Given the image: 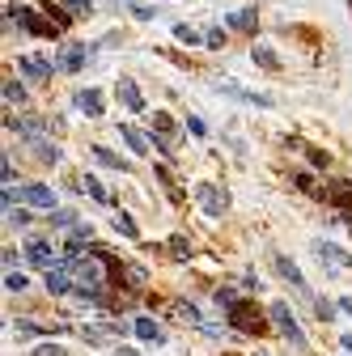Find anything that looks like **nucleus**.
<instances>
[{
	"label": "nucleus",
	"instance_id": "nucleus-1",
	"mask_svg": "<svg viewBox=\"0 0 352 356\" xmlns=\"http://www.w3.org/2000/svg\"><path fill=\"white\" fill-rule=\"evenodd\" d=\"M268 318H272V327H276V331H280V335H285V339H289L293 348H301V352L310 348V339H305V331L297 327V318H293V309H289L285 301H272V305H268Z\"/></svg>",
	"mask_w": 352,
	"mask_h": 356
},
{
	"label": "nucleus",
	"instance_id": "nucleus-2",
	"mask_svg": "<svg viewBox=\"0 0 352 356\" xmlns=\"http://www.w3.org/2000/svg\"><path fill=\"white\" fill-rule=\"evenodd\" d=\"M149 136H153V149L161 153V157H174V153H179V149H174V140H179V123H174L166 111H153L149 115Z\"/></svg>",
	"mask_w": 352,
	"mask_h": 356
},
{
	"label": "nucleus",
	"instance_id": "nucleus-3",
	"mask_svg": "<svg viewBox=\"0 0 352 356\" xmlns=\"http://www.w3.org/2000/svg\"><path fill=\"white\" fill-rule=\"evenodd\" d=\"M212 85H216V94L238 98V102H246V106H263V111H272V106H276V98H272V94H259V89H246V85H238V81H230V76L212 81Z\"/></svg>",
	"mask_w": 352,
	"mask_h": 356
},
{
	"label": "nucleus",
	"instance_id": "nucleus-4",
	"mask_svg": "<svg viewBox=\"0 0 352 356\" xmlns=\"http://www.w3.org/2000/svg\"><path fill=\"white\" fill-rule=\"evenodd\" d=\"M230 327H234L238 335H263V331H268V323H263V314H259L250 301L230 305Z\"/></svg>",
	"mask_w": 352,
	"mask_h": 356
},
{
	"label": "nucleus",
	"instance_id": "nucleus-5",
	"mask_svg": "<svg viewBox=\"0 0 352 356\" xmlns=\"http://www.w3.org/2000/svg\"><path fill=\"white\" fill-rule=\"evenodd\" d=\"M195 200H200L204 216H216V220H221V216L230 212V191L216 187V183H200V187H195Z\"/></svg>",
	"mask_w": 352,
	"mask_h": 356
},
{
	"label": "nucleus",
	"instance_id": "nucleus-6",
	"mask_svg": "<svg viewBox=\"0 0 352 356\" xmlns=\"http://www.w3.org/2000/svg\"><path fill=\"white\" fill-rule=\"evenodd\" d=\"M72 284H77V280H72V267H68V263H51V267H42V289H47L51 297H64Z\"/></svg>",
	"mask_w": 352,
	"mask_h": 356
},
{
	"label": "nucleus",
	"instance_id": "nucleus-7",
	"mask_svg": "<svg viewBox=\"0 0 352 356\" xmlns=\"http://www.w3.org/2000/svg\"><path fill=\"white\" fill-rule=\"evenodd\" d=\"M17 200L30 204V208H47V212L56 208V191H51V187H42V183H26V187L17 191Z\"/></svg>",
	"mask_w": 352,
	"mask_h": 356
},
{
	"label": "nucleus",
	"instance_id": "nucleus-8",
	"mask_svg": "<svg viewBox=\"0 0 352 356\" xmlns=\"http://www.w3.org/2000/svg\"><path fill=\"white\" fill-rule=\"evenodd\" d=\"M323 200L331 208H339V212H352V183H348V178H335V183L323 187Z\"/></svg>",
	"mask_w": 352,
	"mask_h": 356
},
{
	"label": "nucleus",
	"instance_id": "nucleus-9",
	"mask_svg": "<svg viewBox=\"0 0 352 356\" xmlns=\"http://www.w3.org/2000/svg\"><path fill=\"white\" fill-rule=\"evenodd\" d=\"M17 72H22L26 81H51L56 64H51V60H38V56H22V60H17Z\"/></svg>",
	"mask_w": 352,
	"mask_h": 356
},
{
	"label": "nucleus",
	"instance_id": "nucleus-10",
	"mask_svg": "<svg viewBox=\"0 0 352 356\" xmlns=\"http://www.w3.org/2000/svg\"><path fill=\"white\" fill-rule=\"evenodd\" d=\"M314 254H319V263L335 267V272H344V267H352V254H348L344 246H335V242H319V246H314Z\"/></svg>",
	"mask_w": 352,
	"mask_h": 356
},
{
	"label": "nucleus",
	"instance_id": "nucleus-11",
	"mask_svg": "<svg viewBox=\"0 0 352 356\" xmlns=\"http://www.w3.org/2000/svg\"><path fill=\"white\" fill-rule=\"evenodd\" d=\"M119 140H123L131 153H136V157H145V153L153 149V136H145V131H141V127H131V123H119Z\"/></svg>",
	"mask_w": 352,
	"mask_h": 356
},
{
	"label": "nucleus",
	"instance_id": "nucleus-12",
	"mask_svg": "<svg viewBox=\"0 0 352 356\" xmlns=\"http://www.w3.org/2000/svg\"><path fill=\"white\" fill-rule=\"evenodd\" d=\"M72 106H77L85 119H102V111H106V102H102L98 89H81V94L72 98Z\"/></svg>",
	"mask_w": 352,
	"mask_h": 356
},
{
	"label": "nucleus",
	"instance_id": "nucleus-13",
	"mask_svg": "<svg viewBox=\"0 0 352 356\" xmlns=\"http://www.w3.org/2000/svg\"><path fill=\"white\" fill-rule=\"evenodd\" d=\"M115 94H119V102H123L131 115H145V94L136 89V81H119V85H115Z\"/></svg>",
	"mask_w": 352,
	"mask_h": 356
},
{
	"label": "nucleus",
	"instance_id": "nucleus-14",
	"mask_svg": "<svg viewBox=\"0 0 352 356\" xmlns=\"http://www.w3.org/2000/svg\"><path fill=\"white\" fill-rule=\"evenodd\" d=\"M26 259H30L34 267H51V263H56V246L42 242V238H30V242H26Z\"/></svg>",
	"mask_w": 352,
	"mask_h": 356
},
{
	"label": "nucleus",
	"instance_id": "nucleus-15",
	"mask_svg": "<svg viewBox=\"0 0 352 356\" xmlns=\"http://www.w3.org/2000/svg\"><path fill=\"white\" fill-rule=\"evenodd\" d=\"M276 272H280V276H285L297 293H310V284H305V276H301V267H297L289 254H276Z\"/></svg>",
	"mask_w": 352,
	"mask_h": 356
},
{
	"label": "nucleus",
	"instance_id": "nucleus-16",
	"mask_svg": "<svg viewBox=\"0 0 352 356\" xmlns=\"http://www.w3.org/2000/svg\"><path fill=\"white\" fill-rule=\"evenodd\" d=\"M26 145L34 149V157H38L42 165H60V149H56V145H51L47 136H42V131H38V136H30Z\"/></svg>",
	"mask_w": 352,
	"mask_h": 356
},
{
	"label": "nucleus",
	"instance_id": "nucleus-17",
	"mask_svg": "<svg viewBox=\"0 0 352 356\" xmlns=\"http://www.w3.org/2000/svg\"><path fill=\"white\" fill-rule=\"evenodd\" d=\"M90 60H94V51H90V47H68V51L60 56V68H64V72H81Z\"/></svg>",
	"mask_w": 352,
	"mask_h": 356
},
{
	"label": "nucleus",
	"instance_id": "nucleus-18",
	"mask_svg": "<svg viewBox=\"0 0 352 356\" xmlns=\"http://www.w3.org/2000/svg\"><path fill=\"white\" fill-rule=\"evenodd\" d=\"M131 331H136L145 343H166V331H161L153 318H131Z\"/></svg>",
	"mask_w": 352,
	"mask_h": 356
},
{
	"label": "nucleus",
	"instance_id": "nucleus-19",
	"mask_svg": "<svg viewBox=\"0 0 352 356\" xmlns=\"http://www.w3.org/2000/svg\"><path fill=\"white\" fill-rule=\"evenodd\" d=\"M123 280H127V293H145V284H149V272L141 263H123Z\"/></svg>",
	"mask_w": 352,
	"mask_h": 356
},
{
	"label": "nucleus",
	"instance_id": "nucleus-20",
	"mask_svg": "<svg viewBox=\"0 0 352 356\" xmlns=\"http://www.w3.org/2000/svg\"><path fill=\"white\" fill-rule=\"evenodd\" d=\"M90 153H94V161H98V165H106V170H119V174H127V161H123L119 153H111L106 145H94Z\"/></svg>",
	"mask_w": 352,
	"mask_h": 356
},
{
	"label": "nucleus",
	"instance_id": "nucleus-21",
	"mask_svg": "<svg viewBox=\"0 0 352 356\" xmlns=\"http://www.w3.org/2000/svg\"><path fill=\"white\" fill-rule=\"evenodd\" d=\"M170 314L179 318V323H187V327H204V318H200V309H195L191 301H174V305H170Z\"/></svg>",
	"mask_w": 352,
	"mask_h": 356
},
{
	"label": "nucleus",
	"instance_id": "nucleus-22",
	"mask_svg": "<svg viewBox=\"0 0 352 356\" xmlns=\"http://www.w3.org/2000/svg\"><path fill=\"white\" fill-rule=\"evenodd\" d=\"M255 26H259V13H255V9H238V13H230V30H246V34H255Z\"/></svg>",
	"mask_w": 352,
	"mask_h": 356
},
{
	"label": "nucleus",
	"instance_id": "nucleus-23",
	"mask_svg": "<svg viewBox=\"0 0 352 356\" xmlns=\"http://www.w3.org/2000/svg\"><path fill=\"white\" fill-rule=\"evenodd\" d=\"M250 60H255L259 68H268V72H280V56H276L272 47H250Z\"/></svg>",
	"mask_w": 352,
	"mask_h": 356
},
{
	"label": "nucleus",
	"instance_id": "nucleus-24",
	"mask_svg": "<svg viewBox=\"0 0 352 356\" xmlns=\"http://www.w3.org/2000/svg\"><path fill=\"white\" fill-rule=\"evenodd\" d=\"M5 106H26V85L17 76H5Z\"/></svg>",
	"mask_w": 352,
	"mask_h": 356
},
{
	"label": "nucleus",
	"instance_id": "nucleus-25",
	"mask_svg": "<svg viewBox=\"0 0 352 356\" xmlns=\"http://www.w3.org/2000/svg\"><path fill=\"white\" fill-rule=\"evenodd\" d=\"M81 183H85V191H90V195H94L98 204H115V195H111V191L102 187V178H94V174H85Z\"/></svg>",
	"mask_w": 352,
	"mask_h": 356
},
{
	"label": "nucleus",
	"instance_id": "nucleus-26",
	"mask_svg": "<svg viewBox=\"0 0 352 356\" xmlns=\"http://www.w3.org/2000/svg\"><path fill=\"white\" fill-rule=\"evenodd\" d=\"M174 38H179V42H187V47H200V42H208V34L191 30L187 22H179V26H174Z\"/></svg>",
	"mask_w": 352,
	"mask_h": 356
},
{
	"label": "nucleus",
	"instance_id": "nucleus-27",
	"mask_svg": "<svg viewBox=\"0 0 352 356\" xmlns=\"http://www.w3.org/2000/svg\"><path fill=\"white\" fill-rule=\"evenodd\" d=\"M115 229H119L123 238H131V242H136V238H141V225H136V220H131L127 212H115Z\"/></svg>",
	"mask_w": 352,
	"mask_h": 356
},
{
	"label": "nucleus",
	"instance_id": "nucleus-28",
	"mask_svg": "<svg viewBox=\"0 0 352 356\" xmlns=\"http://www.w3.org/2000/svg\"><path fill=\"white\" fill-rule=\"evenodd\" d=\"M166 250H170V254H174V259H191V242H187V238H183V234H174V238H170V242H166Z\"/></svg>",
	"mask_w": 352,
	"mask_h": 356
},
{
	"label": "nucleus",
	"instance_id": "nucleus-29",
	"mask_svg": "<svg viewBox=\"0 0 352 356\" xmlns=\"http://www.w3.org/2000/svg\"><path fill=\"white\" fill-rule=\"evenodd\" d=\"M5 289H9V293H26V289H30V280L17 272V267H9V272H5Z\"/></svg>",
	"mask_w": 352,
	"mask_h": 356
},
{
	"label": "nucleus",
	"instance_id": "nucleus-30",
	"mask_svg": "<svg viewBox=\"0 0 352 356\" xmlns=\"http://www.w3.org/2000/svg\"><path fill=\"white\" fill-rule=\"evenodd\" d=\"M77 220H81V216H77V212H68V208H60V212H51V225H56V229H72V225H77Z\"/></svg>",
	"mask_w": 352,
	"mask_h": 356
},
{
	"label": "nucleus",
	"instance_id": "nucleus-31",
	"mask_svg": "<svg viewBox=\"0 0 352 356\" xmlns=\"http://www.w3.org/2000/svg\"><path fill=\"white\" fill-rule=\"evenodd\" d=\"M30 356H68V352H64L60 343H51V339H42V343L30 348Z\"/></svg>",
	"mask_w": 352,
	"mask_h": 356
},
{
	"label": "nucleus",
	"instance_id": "nucleus-32",
	"mask_svg": "<svg viewBox=\"0 0 352 356\" xmlns=\"http://www.w3.org/2000/svg\"><path fill=\"white\" fill-rule=\"evenodd\" d=\"M157 183L166 187V195H170L174 204H179V200H183V191H179V187H174V178H170V170H157Z\"/></svg>",
	"mask_w": 352,
	"mask_h": 356
},
{
	"label": "nucleus",
	"instance_id": "nucleus-33",
	"mask_svg": "<svg viewBox=\"0 0 352 356\" xmlns=\"http://www.w3.org/2000/svg\"><path fill=\"white\" fill-rule=\"evenodd\" d=\"M204 47L221 51V47H225V30H221V26H216V30H208V42H204Z\"/></svg>",
	"mask_w": 352,
	"mask_h": 356
},
{
	"label": "nucleus",
	"instance_id": "nucleus-34",
	"mask_svg": "<svg viewBox=\"0 0 352 356\" xmlns=\"http://www.w3.org/2000/svg\"><path fill=\"white\" fill-rule=\"evenodd\" d=\"M216 305H225V309L238 305V293H234V289H216Z\"/></svg>",
	"mask_w": 352,
	"mask_h": 356
},
{
	"label": "nucleus",
	"instance_id": "nucleus-35",
	"mask_svg": "<svg viewBox=\"0 0 352 356\" xmlns=\"http://www.w3.org/2000/svg\"><path fill=\"white\" fill-rule=\"evenodd\" d=\"M314 309H319V318H323V323H331V314H335L339 305H331V301H323V297H319V301H314Z\"/></svg>",
	"mask_w": 352,
	"mask_h": 356
},
{
	"label": "nucleus",
	"instance_id": "nucleus-36",
	"mask_svg": "<svg viewBox=\"0 0 352 356\" xmlns=\"http://www.w3.org/2000/svg\"><path fill=\"white\" fill-rule=\"evenodd\" d=\"M0 174H5V187H17V174H13V161L9 157L0 161Z\"/></svg>",
	"mask_w": 352,
	"mask_h": 356
},
{
	"label": "nucleus",
	"instance_id": "nucleus-37",
	"mask_svg": "<svg viewBox=\"0 0 352 356\" xmlns=\"http://www.w3.org/2000/svg\"><path fill=\"white\" fill-rule=\"evenodd\" d=\"M187 131H191V136H208V127H204V119H195V115H187Z\"/></svg>",
	"mask_w": 352,
	"mask_h": 356
},
{
	"label": "nucleus",
	"instance_id": "nucleus-38",
	"mask_svg": "<svg viewBox=\"0 0 352 356\" xmlns=\"http://www.w3.org/2000/svg\"><path fill=\"white\" fill-rule=\"evenodd\" d=\"M293 183H297V191H314V178L310 174H293Z\"/></svg>",
	"mask_w": 352,
	"mask_h": 356
},
{
	"label": "nucleus",
	"instance_id": "nucleus-39",
	"mask_svg": "<svg viewBox=\"0 0 352 356\" xmlns=\"http://www.w3.org/2000/svg\"><path fill=\"white\" fill-rule=\"evenodd\" d=\"M131 17H136V22H153V9L149 5H136V9H131Z\"/></svg>",
	"mask_w": 352,
	"mask_h": 356
},
{
	"label": "nucleus",
	"instance_id": "nucleus-40",
	"mask_svg": "<svg viewBox=\"0 0 352 356\" xmlns=\"http://www.w3.org/2000/svg\"><path fill=\"white\" fill-rule=\"evenodd\" d=\"M327 161H331V157H327L323 149H310V165H327Z\"/></svg>",
	"mask_w": 352,
	"mask_h": 356
},
{
	"label": "nucleus",
	"instance_id": "nucleus-41",
	"mask_svg": "<svg viewBox=\"0 0 352 356\" xmlns=\"http://www.w3.org/2000/svg\"><path fill=\"white\" fill-rule=\"evenodd\" d=\"M115 356H145V352H136V348H115Z\"/></svg>",
	"mask_w": 352,
	"mask_h": 356
},
{
	"label": "nucleus",
	"instance_id": "nucleus-42",
	"mask_svg": "<svg viewBox=\"0 0 352 356\" xmlns=\"http://www.w3.org/2000/svg\"><path fill=\"white\" fill-rule=\"evenodd\" d=\"M339 309H344V314H352V297H339Z\"/></svg>",
	"mask_w": 352,
	"mask_h": 356
},
{
	"label": "nucleus",
	"instance_id": "nucleus-43",
	"mask_svg": "<svg viewBox=\"0 0 352 356\" xmlns=\"http://www.w3.org/2000/svg\"><path fill=\"white\" fill-rule=\"evenodd\" d=\"M339 348H344V352H352V335H339Z\"/></svg>",
	"mask_w": 352,
	"mask_h": 356
},
{
	"label": "nucleus",
	"instance_id": "nucleus-44",
	"mask_svg": "<svg viewBox=\"0 0 352 356\" xmlns=\"http://www.w3.org/2000/svg\"><path fill=\"white\" fill-rule=\"evenodd\" d=\"M348 9H352V0H348Z\"/></svg>",
	"mask_w": 352,
	"mask_h": 356
}]
</instances>
